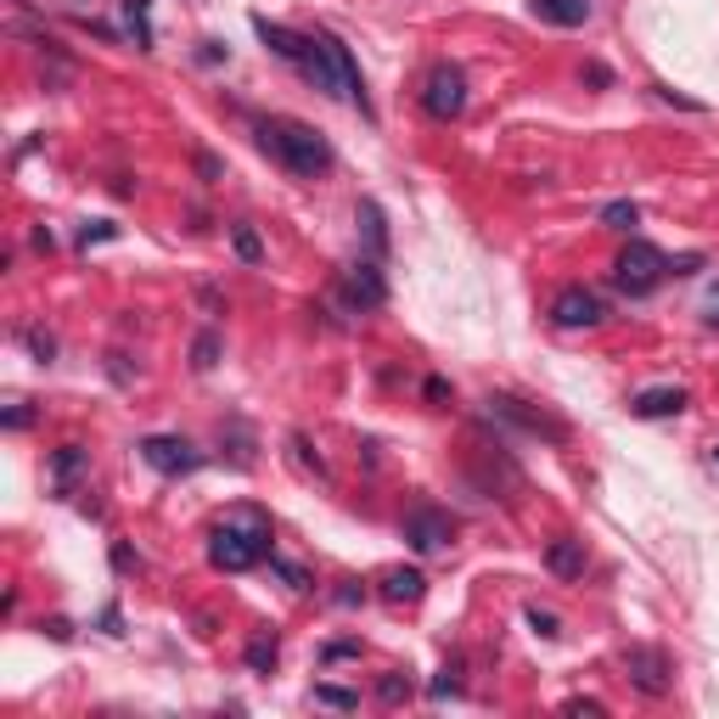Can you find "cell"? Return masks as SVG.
I'll return each instance as SVG.
<instances>
[{
    "label": "cell",
    "instance_id": "obj_1",
    "mask_svg": "<svg viewBox=\"0 0 719 719\" xmlns=\"http://www.w3.org/2000/svg\"><path fill=\"white\" fill-rule=\"evenodd\" d=\"M258 136V147H265L287 175H299V180H320L326 169H332V141L320 136V129H310V124H299V118H265L253 129Z\"/></svg>",
    "mask_w": 719,
    "mask_h": 719
},
{
    "label": "cell",
    "instance_id": "obj_2",
    "mask_svg": "<svg viewBox=\"0 0 719 719\" xmlns=\"http://www.w3.org/2000/svg\"><path fill=\"white\" fill-rule=\"evenodd\" d=\"M209 563L219 573H248L258 563H270V517L265 512H231L225 522H214V534H209Z\"/></svg>",
    "mask_w": 719,
    "mask_h": 719
},
{
    "label": "cell",
    "instance_id": "obj_3",
    "mask_svg": "<svg viewBox=\"0 0 719 719\" xmlns=\"http://www.w3.org/2000/svg\"><path fill=\"white\" fill-rule=\"evenodd\" d=\"M664 276H669V258L652 242H630L613 258V287L625 292V299H652V292L664 287Z\"/></svg>",
    "mask_w": 719,
    "mask_h": 719
},
{
    "label": "cell",
    "instance_id": "obj_4",
    "mask_svg": "<svg viewBox=\"0 0 719 719\" xmlns=\"http://www.w3.org/2000/svg\"><path fill=\"white\" fill-rule=\"evenodd\" d=\"M421 113L439 124H455L467 113V74L455 62H433L428 68V79H421Z\"/></svg>",
    "mask_w": 719,
    "mask_h": 719
},
{
    "label": "cell",
    "instance_id": "obj_5",
    "mask_svg": "<svg viewBox=\"0 0 719 719\" xmlns=\"http://www.w3.org/2000/svg\"><path fill=\"white\" fill-rule=\"evenodd\" d=\"M136 450H141V462H147L152 472H163V478H186V472L203 467V450L191 444V439H175V433H152V439H141Z\"/></svg>",
    "mask_w": 719,
    "mask_h": 719
},
{
    "label": "cell",
    "instance_id": "obj_6",
    "mask_svg": "<svg viewBox=\"0 0 719 719\" xmlns=\"http://www.w3.org/2000/svg\"><path fill=\"white\" fill-rule=\"evenodd\" d=\"M450 540H455L450 512H439V506H428V501L405 512V545L416 551V557H439V551H450Z\"/></svg>",
    "mask_w": 719,
    "mask_h": 719
},
{
    "label": "cell",
    "instance_id": "obj_7",
    "mask_svg": "<svg viewBox=\"0 0 719 719\" xmlns=\"http://www.w3.org/2000/svg\"><path fill=\"white\" fill-rule=\"evenodd\" d=\"M551 320H557L563 332H591V326L607 320V304L596 299L591 287H563L557 299H551Z\"/></svg>",
    "mask_w": 719,
    "mask_h": 719
},
{
    "label": "cell",
    "instance_id": "obj_8",
    "mask_svg": "<svg viewBox=\"0 0 719 719\" xmlns=\"http://www.w3.org/2000/svg\"><path fill=\"white\" fill-rule=\"evenodd\" d=\"M625 674L630 685H641L646 697H669L674 692V669L658 646H625Z\"/></svg>",
    "mask_w": 719,
    "mask_h": 719
},
{
    "label": "cell",
    "instance_id": "obj_9",
    "mask_svg": "<svg viewBox=\"0 0 719 719\" xmlns=\"http://www.w3.org/2000/svg\"><path fill=\"white\" fill-rule=\"evenodd\" d=\"M343 304L349 310H382L388 304V281L377 270V258H354L343 270Z\"/></svg>",
    "mask_w": 719,
    "mask_h": 719
},
{
    "label": "cell",
    "instance_id": "obj_10",
    "mask_svg": "<svg viewBox=\"0 0 719 719\" xmlns=\"http://www.w3.org/2000/svg\"><path fill=\"white\" fill-rule=\"evenodd\" d=\"M489 411L495 416H506L512 428H522V433H534V439H551V444H563L568 439V428L557 416H545V411H529L522 400H512V394H489Z\"/></svg>",
    "mask_w": 719,
    "mask_h": 719
},
{
    "label": "cell",
    "instance_id": "obj_11",
    "mask_svg": "<svg viewBox=\"0 0 719 719\" xmlns=\"http://www.w3.org/2000/svg\"><path fill=\"white\" fill-rule=\"evenodd\" d=\"M253 35L265 40L281 62H292V68H304V56H310V46H315V35H299V28L270 23V17H258V12H253Z\"/></svg>",
    "mask_w": 719,
    "mask_h": 719
},
{
    "label": "cell",
    "instance_id": "obj_12",
    "mask_svg": "<svg viewBox=\"0 0 719 719\" xmlns=\"http://www.w3.org/2000/svg\"><path fill=\"white\" fill-rule=\"evenodd\" d=\"M377 596L394 602V607H411V602L428 596V573H421V568H388V573L377 579Z\"/></svg>",
    "mask_w": 719,
    "mask_h": 719
},
{
    "label": "cell",
    "instance_id": "obj_13",
    "mask_svg": "<svg viewBox=\"0 0 719 719\" xmlns=\"http://www.w3.org/2000/svg\"><path fill=\"white\" fill-rule=\"evenodd\" d=\"M685 405V388H646V394H635L630 400V416H641V421H664V416H680Z\"/></svg>",
    "mask_w": 719,
    "mask_h": 719
},
{
    "label": "cell",
    "instance_id": "obj_14",
    "mask_svg": "<svg viewBox=\"0 0 719 719\" xmlns=\"http://www.w3.org/2000/svg\"><path fill=\"white\" fill-rule=\"evenodd\" d=\"M79 472H85V450H79V444H62V450L51 455V489H56V495H74V489H79Z\"/></svg>",
    "mask_w": 719,
    "mask_h": 719
},
{
    "label": "cell",
    "instance_id": "obj_15",
    "mask_svg": "<svg viewBox=\"0 0 719 719\" xmlns=\"http://www.w3.org/2000/svg\"><path fill=\"white\" fill-rule=\"evenodd\" d=\"M534 17H545L551 28H579L591 17V0H534Z\"/></svg>",
    "mask_w": 719,
    "mask_h": 719
},
{
    "label": "cell",
    "instance_id": "obj_16",
    "mask_svg": "<svg viewBox=\"0 0 719 719\" xmlns=\"http://www.w3.org/2000/svg\"><path fill=\"white\" fill-rule=\"evenodd\" d=\"M545 568L557 573V579H579L584 573V540H551Z\"/></svg>",
    "mask_w": 719,
    "mask_h": 719
},
{
    "label": "cell",
    "instance_id": "obj_17",
    "mask_svg": "<svg viewBox=\"0 0 719 719\" xmlns=\"http://www.w3.org/2000/svg\"><path fill=\"white\" fill-rule=\"evenodd\" d=\"M242 658H248V669H253V674H270V669L281 664V641H276L270 630H258V635L248 641V652H242Z\"/></svg>",
    "mask_w": 719,
    "mask_h": 719
},
{
    "label": "cell",
    "instance_id": "obj_18",
    "mask_svg": "<svg viewBox=\"0 0 719 719\" xmlns=\"http://www.w3.org/2000/svg\"><path fill=\"white\" fill-rule=\"evenodd\" d=\"M124 23H129V35H136L141 51L157 46V35H152V0H124Z\"/></svg>",
    "mask_w": 719,
    "mask_h": 719
},
{
    "label": "cell",
    "instance_id": "obj_19",
    "mask_svg": "<svg viewBox=\"0 0 719 719\" xmlns=\"http://www.w3.org/2000/svg\"><path fill=\"white\" fill-rule=\"evenodd\" d=\"M354 219H360V225H366V242H371V253L382 258V253H388V225H382V209H377V203L366 198V203H360V209H354Z\"/></svg>",
    "mask_w": 719,
    "mask_h": 719
},
{
    "label": "cell",
    "instance_id": "obj_20",
    "mask_svg": "<svg viewBox=\"0 0 719 719\" xmlns=\"http://www.w3.org/2000/svg\"><path fill=\"white\" fill-rule=\"evenodd\" d=\"M231 248H237L242 265H258V258H265V242H258L253 225H231Z\"/></svg>",
    "mask_w": 719,
    "mask_h": 719
},
{
    "label": "cell",
    "instance_id": "obj_21",
    "mask_svg": "<svg viewBox=\"0 0 719 719\" xmlns=\"http://www.w3.org/2000/svg\"><path fill=\"white\" fill-rule=\"evenodd\" d=\"M602 225H607V231H635V225H641V209L618 198V203H607V209H602Z\"/></svg>",
    "mask_w": 719,
    "mask_h": 719
},
{
    "label": "cell",
    "instance_id": "obj_22",
    "mask_svg": "<svg viewBox=\"0 0 719 719\" xmlns=\"http://www.w3.org/2000/svg\"><path fill=\"white\" fill-rule=\"evenodd\" d=\"M377 697H382L388 708H394V703H405V697H411V674H405V669H388V674L377 680Z\"/></svg>",
    "mask_w": 719,
    "mask_h": 719
},
{
    "label": "cell",
    "instance_id": "obj_23",
    "mask_svg": "<svg viewBox=\"0 0 719 719\" xmlns=\"http://www.w3.org/2000/svg\"><path fill=\"white\" fill-rule=\"evenodd\" d=\"M191 366H198V371L219 366V332H198V343H191Z\"/></svg>",
    "mask_w": 719,
    "mask_h": 719
},
{
    "label": "cell",
    "instance_id": "obj_24",
    "mask_svg": "<svg viewBox=\"0 0 719 719\" xmlns=\"http://www.w3.org/2000/svg\"><path fill=\"white\" fill-rule=\"evenodd\" d=\"M23 343H28V354H35L40 366H51V360H56V338L46 332V326H28V332H23Z\"/></svg>",
    "mask_w": 719,
    "mask_h": 719
},
{
    "label": "cell",
    "instance_id": "obj_25",
    "mask_svg": "<svg viewBox=\"0 0 719 719\" xmlns=\"http://www.w3.org/2000/svg\"><path fill=\"white\" fill-rule=\"evenodd\" d=\"M292 462H299L304 472H315V478H326V462L310 450V439H304V433H292Z\"/></svg>",
    "mask_w": 719,
    "mask_h": 719
},
{
    "label": "cell",
    "instance_id": "obj_26",
    "mask_svg": "<svg viewBox=\"0 0 719 719\" xmlns=\"http://www.w3.org/2000/svg\"><path fill=\"white\" fill-rule=\"evenodd\" d=\"M270 573H276V579H287V584H292V591H310V584H315V579H310V573H304L299 563H281V557H276V551H270Z\"/></svg>",
    "mask_w": 719,
    "mask_h": 719
},
{
    "label": "cell",
    "instance_id": "obj_27",
    "mask_svg": "<svg viewBox=\"0 0 719 719\" xmlns=\"http://www.w3.org/2000/svg\"><path fill=\"white\" fill-rule=\"evenodd\" d=\"M315 703H320V708H343V714H349V708H360V697H354V692H343V685H315Z\"/></svg>",
    "mask_w": 719,
    "mask_h": 719
},
{
    "label": "cell",
    "instance_id": "obj_28",
    "mask_svg": "<svg viewBox=\"0 0 719 719\" xmlns=\"http://www.w3.org/2000/svg\"><path fill=\"white\" fill-rule=\"evenodd\" d=\"M652 96H658V102H669V108H680V113H703L697 96H680L674 85H652Z\"/></svg>",
    "mask_w": 719,
    "mask_h": 719
},
{
    "label": "cell",
    "instance_id": "obj_29",
    "mask_svg": "<svg viewBox=\"0 0 719 719\" xmlns=\"http://www.w3.org/2000/svg\"><path fill=\"white\" fill-rule=\"evenodd\" d=\"M529 625H534V635H563V618L557 613H551V607H529Z\"/></svg>",
    "mask_w": 719,
    "mask_h": 719
},
{
    "label": "cell",
    "instance_id": "obj_30",
    "mask_svg": "<svg viewBox=\"0 0 719 719\" xmlns=\"http://www.w3.org/2000/svg\"><path fill=\"white\" fill-rule=\"evenodd\" d=\"M455 692H462V664H444L439 680H433V697L444 703V697H455Z\"/></svg>",
    "mask_w": 719,
    "mask_h": 719
},
{
    "label": "cell",
    "instance_id": "obj_31",
    "mask_svg": "<svg viewBox=\"0 0 719 719\" xmlns=\"http://www.w3.org/2000/svg\"><path fill=\"white\" fill-rule=\"evenodd\" d=\"M118 237V225L113 219H96V225H85L79 231V248H96V242H113Z\"/></svg>",
    "mask_w": 719,
    "mask_h": 719
},
{
    "label": "cell",
    "instance_id": "obj_32",
    "mask_svg": "<svg viewBox=\"0 0 719 719\" xmlns=\"http://www.w3.org/2000/svg\"><path fill=\"white\" fill-rule=\"evenodd\" d=\"M343 658H360V641H326L320 646V664H343Z\"/></svg>",
    "mask_w": 719,
    "mask_h": 719
},
{
    "label": "cell",
    "instance_id": "obj_33",
    "mask_svg": "<svg viewBox=\"0 0 719 719\" xmlns=\"http://www.w3.org/2000/svg\"><path fill=\"white\" fill-rule=\"evenodd\" d=\"M563 714H591V719H602V714H607V703H596V697H568V703H563Z\"/></svg>",
    "mask_w": 719,
    "mask_h": 719
},
{
    "label": "cell",
    "instance_id": "obj_34",
    "mask_svg": "<svg viewBox=\"0 0 719 719\" xmlns=\"http://www.w3.org/2000/svg\"><path fill=\"white\" fill-rule=\"evenodd\" d=\"M28 421H35V416H28V405H23V400H12V411H7V428H12V433H23Z\"/></svg>",
    "mask_w": 719,
    "mask_h": 719
},
{
    "label": "cell",
    "instance_id": "obj_35",
    "mask_svg": "<svg viewBox=\"0 0 719 719\" xmlns=\"http://www.w3.org/2000/svg\"><path fill=\"white\" fill-rule=\"evenodd\" d=\"M113 568H118V573H129V568H141V557H136L129 545H113Z\"/></svg>",
    "mask_w": 719,
    "mask_h": 719
},
{
    "label": "cell",
    "instance_id": "obj_36",
    "mask_svg": "<svg viewBox=\"0 0 719 719\" xmlns=\"http://www.w3.org/2000/svg\"><path fill=\"white\" fill-rule=\"evenodd\" d=\"M354 602H366V584H354V579H349L343 591H338V607H354Z\"/></svg>",
    "mask_w": 719,
    "mask_h": 719
},
{
    "label": "cell",
    "instance_id": "obj_37",
    "mask_svg": "<svg viewBox=\"0 0 719 719\" xmlns=\"http://www.w3.org/2000/svg\"><path fill=\"white\" fill-rule=\"evenodd\" d=\"M46 635H51V641H74V625H68V618H51Z\"/></svg>",
    "mask_w": 719,
    "mask_h": 719
},
{
    "label": "cell",
    "instance_id": "obj_38",
    "mask_svg": "<svg viewBox=\"0 0 719 719\" xmlns=\"http://www.w3.org/2000/svg\"><path fill=\"white\" fill-rule=\"evenodd\" d=\"M697 265H703V253H685V258H674V265H669V270H674V276H692Z\"/></svg>",
    "mask_w": 719,
    "mask_h": 719
},
{
    "label": "cell",
    "instance_id": "obj_39",
    "mask_svg": "<svg viewBox=\"0 0 719 719\" xmlns=\"http://www.w3.org/2000/svg\"><path fill=\"white\" fill-rule=\"evenodd\" d=\"M198 175H203V180H219V157H209V152H198Z\"/></svg>",
    "mask_w": 719,
    "mask_h": 719
},
{
    "label": "cell",
    "instance_id": "obj_40",
    "mask_svg": "<svg viewBox=\"0 0 719 719\" xmlns=\"http://www.w3.org/2000/svg\"><path fill=\"white\" fill-rule=\"evenodd\" d=\"M428 400H433V405L450 400V382H444V377H428Z\"/></svg>",
    "mask_w": 719,
    "mask_h": 719
},
{
    "label": "cell",
    "instance_id": "obj_41",
    "mask_svg": "<svg viewBox=\"0 0 719 719\" xmlns=\"http://www.w3.org/2000/svg\"><path fill=\"white\" fill-rule=\"evenodd\" d=\"M703 320H708V326H719V287L703 299Z\"/></svg>",
    "mask_w": 719,
    "mask_h": 719
},
{
    "label": "cell",
    "instance_id": "obj_42",
    "mask_svg": "<svg viewBox=\"0 0 719 719\" xmlns=\"http://www.w3.org/2000/svg\"><path fill=\"white\" fill-rule=\"evenodd\" d=\"M102 630H108V635H124V618H118V607H108V613H102Z\"/></svg>",
    "mask_w": 719,
    "mask_h": 719
},
{
    "label": "cell",
    "instance_id": "obj_43",
    "mask_svg": "<svg viewBox=\"0 0 719 719\" xmlns=\"http://www.w3.org/2000/svg\"><path fill=\"white\" fill-rule=\"evenodd\" d=\"M584 79H591V85H613V74L602 68V62H591V68H584Z\"/></svg>",
    "mask_w": 719,
    "mask_h": 719
}]
</instances>
